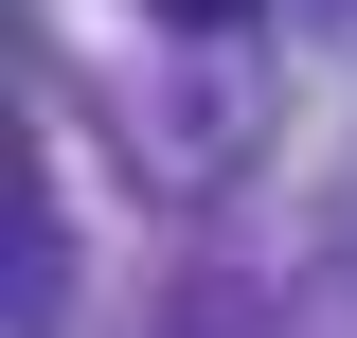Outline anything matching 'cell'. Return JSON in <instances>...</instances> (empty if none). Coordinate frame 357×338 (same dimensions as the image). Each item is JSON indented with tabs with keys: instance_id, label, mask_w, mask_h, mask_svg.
Returning <instances> with one entry per match:
<instances>
[{
	"instance_id": "6da1fadb",
	"label": "cell",
	"mask_w": 357,
	"mask_h": 338,
	"mask_svg": "<svg viewBox=\"0 0 357 338\" xmlns=\"http://www.w3.org/2000/svg\"><path fill=\"white\" fill-rule=\"evenodd\" d=\"M143 18H178V36H232V18H250V0H143Z\"/></svg>"
}]
</instances>
